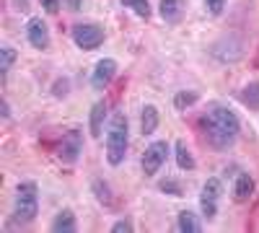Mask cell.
<instances>
[{
	"label": "cell",
	"instance_id": "obj_27",
	"mask_svg": "<svg viewBox=\"0 0 259 233\" xmlns=\"http://www.w3.org/2000/svg\"><path fill=\"white\" fill-rule=\"evenodd\" d=\"M11 3H13V8L21 11V13H29V8H31V0H11Z\"/></svg>",
	"mask_w": 259,
	"mask_h": 233
},
{
	"label": "cell",
	"instance_id": "obj_20",
	"mask_svg": "<svg viewBox=\"0 0 259 233\" xmlns=\"http://www.w3.org/2000/svg\"><path fill=\"white\" fill-rule=\"evenodd\" d=\"M241 99H244V104L249 109H259V80L249 83V86L244 88V94H241Z\"/></svg>",
	"mask_w": 259,
	"mask_h": 233
},
{
	"label": "cell",
	"instance_id": "obj_28",
	"mask_svg": "<svg viewBox=\"0 0 259 233\" xmlns=\"http://www.w3.org/2000/svg\"><path fill=\"white\" fill-rule=\"evenodd\" d=\"M65 6H68L70 11H80V6H83V0H62Z\"/></svg>",
	"mask_w": 259,
	"mask_h": 233
},
{
	"label": "cell",
	"instance_id": "obj_3",
	"mask_svg": "<svg viewBox=\"0 0 259 233\" xmlns=\"http://www.w3.org/2000/svg\"><path fill=\"white\" fill-rule=\"evenodd\" d=\"M39 215V187L36 181H21L13 197V218L18 223H31Z\"/></svg>",
	"mask_w": 259,
	"mask_h": 233
},
{
	"label": "cell",
	"instance_id": "obj_18",
	"mask_svg": "<svg viewBox=\"0 0 259 233\" xmlns=\"http://www.w3.org/2000/svg\"><path fill=\"white\" fill-rule=\"evenodd\" d=\"M91 189H94V197L101 202V205H112V189L104 179H94L91 181Z\"/></svg>",
	"mask_w": 259,
	"mask_h": 233
},
{
	"label": "cell",
	"instance_id": "obj_1",
	"mask_svg": "<svg viewBox=\"0 0 259 233\" xmlns=\"http://www.w3.org/2000/svg\"><path fill=\"white\" fill-rule=\"evenodd\" d=\"M197 127H200L202 137L207 140V145L215 148V151H228V148H233L236 140H239V132H241L239 114L231 107H226V104H210L202 112Z\"/></svg>",
	"mask_w": 259,
	"mask_h": 233
},
{
	"label": "cell",
	"instance_id": "obj_7",
	"mask_svg": "<svg viewBox=\"0 0 259 233\" xmlns=\"http://www.w3.org/2000/svg\"><path fill=\"white\" fill-rule=\"evenodd\" d=\"M83 153V132L80 130H70L65 132L60 145H57V158L65 163V166H73Z\"/></svg>",
	"mask_w": 259,
	"mask_h": 233
},
{
	"label": "cell",
	"instance_id": "obj_21",
	"mask_svg": "<svg viewBox=\"0 0 259 233\" xmlns=\"http://www.w3.org/2000/svg\"><path fill=\"white\" fill-rule=\"evenodd\" d=\"M200 96H197V91H179L177 96H174V107H177V112H184L187 107H192L194 101H197Z\"/></svg>",
	"mask_w": 259,
	"mask_h": 233
},
{
	"label": "cell",
	"instance_id": "obj_12",
	"mask_svg": "<svg viewBox=\"0 0 259 233\" xmlns=\"http://www.w3.org/2000/svg\"><path fill=\"white\" fill-rule=\"evenodd\" d=\"M52 230L55 233H75L78 230V220H75V213L73 210H60V213L55 215V220H52Z\"/></svg>",
	"mask_w": 259,
	"mask_h": 233
},
{
	"label": "cell",
	"instance_id": "obj_15",
	"mask_svg": "<svg viewBox=\"0 0 259 233\" xmlns=\"http://www.w3.org/2000/svg\"><path fill=\"white\" fill-rule=\"evenodd\" d=\"M174 156H177V166L182 168V171H194V166H197V161H194L189 145L184 140H177L174 145Z\"/></svg>",
	"mask_w": 259,
	"mask_h": 233
},
{
	"label": "cell",
	"instance_id": "obj_10",
	"mask_svg": "<svg viewBox=\"0 0 259 233\" xmlns=\"http://www.w3.org/2000/svg\"><path fill=\"white\" fill-rule=\"evenodd\" d=\"M106 117H109V104L106 101H96L91 107V114H89V130H91V137H101L104 132V124H106Z\"/></svg>",
	"mask_w": 259,
	"mask_h": 233
},
{
	"label": "cell",
	"instance_id": "obj_24",
	"mask_svg": "<svg viewBox=\"0 0 259 233\" xmlns=\"http://www.w3.org/2000/svg\"><path fill=\"white\" fill-rule=\"evenodd\" d=\"M205 8L210 16H221L223 8H226V0H205Z\"/></svg>",
	"mask_w": 259,
	"mask_h": 233
},
{
	"label": "cell",
	"instance_id": "obj_2",
	"mask_svg": "<svg viewBox=\"0 0 259 233\" xmlns=\"http://www.w3.org/2000/svg\"><path fill=\"white\" fill-rule=\"evenodd\" d=\"M130 148V122L124 112H114L106 127V161L109 166H122Z\"/></svg>",
	"mask_w": 259,
	"mask_h": 233
},
{
	"label": "cell",
	"instance_id": "obj_14",
	"mask_svg": "<svg viewBox=\"0 0 259 233\" xmlns=\"http://www.w3.org/2000/svg\"><path fill=\"white\" fill-rule=\"evenodd\" d=\"M182 11H184V0H161L158 3V13L166 24H177L182 18Z\"/></svg>",
	"mask_w": 259,
	"mask_h": 233
},
{
	"label": "cell",
	"instance_id": "obj_9",
	"mask_svg": "<svg viewBox=\"0 0 259 233\" xmlns=\"http://www.w3.org/2000/svg\"><path fill=\"white\" fill-rule=\"evenodd\" d=\"M26 39H29V44H31L34 50H41V52H45V50L50 47V41H52L50 26H47L39 16H31V18L26 21Z\"/></svg>",
	"mask_w": 259,
	"mask_h": 233
},
{
	"label": "cell",
	"instance_id": "obj_4",
	"mask_svg": "<svg viewBox=\"0 0 259 233\" xmlns=\"http://www.w3.org/2000/svg\"><path fill=\"white\" fill-rule=\"evenodd\" d=\"M104 26L94 24V21H89V24H78L73 26V41H75V47L83 50V52H91V50H99L104 44Z\"/></svg>",
	"mask_w": 259,
	"mask_h": 233
},
{
	"label": "cell",
	"instance_id": "obj_19",
	"mask_svg": "<svg viewBox=\"0 0 259 233\" xmlns=\"http://www.w3.org/2000/svg\"><path fill=\"white\" fill-rule=\"evenodd\" d=\"M122 6L130 8L138 18H150V3L148 0H122Z\"/></svg>",
	"mask_w": 259,
	"mask_h": 233
},
{
	"label": "cell",
	"instance_id": "obj_16",
	"mask_svg": "<svg viewBox=\"0 0 259 233\" xmlns=\"http://www.w3.org/2000/svg\"><path fill=\"white\" fill-rule=\"evenodd\" d=\"M177 228L182 233H200L202 230V223H200V218L194 215L192 210H182L179 218H177Z\"/></svg>",
	"mask_w": 259,
	"mask_h": 233
},
{
	"label": "cell",
	"instance_id": "obj_23",
	"mask_svg": "<svg viewBox=\"0 0 259 233\" xmlns=\"http://www.w3.org/2000/svg\"><path fill=\"white\" fill-rule=\"evenodd\" d=\"M68 94H70V80L68 78H57L55 86H52V96L55 99H65Z\"/></svg>",
	"mask_w": 259,
	"mask_h": 233
},
{
	"label": "cell",
	"instance_id": "obj_25",
	"mask_svg": "<svg viewBox=\"0 0 259 233\" xmlns=\"http://www.w3.org/2000/svg\"><path fill=\"white\" fill-rule=\"evenodd\" d=\"M130 230H135V225H133V220H130V218H122V220H117L112 225V233H130Z\"/></svg>",
	"mask_w": 259,
	"mask_h": 233
},
{
	"label": "cell",
	"instance_id": "obj_13",
	"mask_svg": "<svg viewBox=\"0 0 259 233\" xmlns=\"http://www.w3.org/2000/svg\"><path fill=\"white\" fill-rule=\"evenodd\" d=\"M251 195H254V179H251V174L239 171V176H236V184H233V197H236V202H246Z\"/></svg>",
	"mask_w": 259,
	"mask_h": 233
},
{
	"label": "cell",
	"instance_id": "obj_17",
	"mask_svg": "<svg viewBox=\"0 0 259 233\" xmlns=\"http://www.w3.org/2000/svg\"><path fill=\"white\" fill-rule=\"evenodd\" d=\"M13 62H16V50L11 44H3V47H0V75H3V80L8 78Z\"/></svg>",
	"mask_w": 259,
	"mask_h": 233
},
{
	"label": "cell",
	"instance_id": "obj_26",
	"mask_svg": "<svg viewBox=\"0 0 259 233\" xmlns=\"http://www.w3.org/2000/svg\"><path fill=\"white\" fill-rule=\"evenodd\" d=\"M39 3H41V8H45L47 13H57L60 6H62V0H39Z\"/></svg>",
	"mask_w": 259,
	"mask_h": 233
},
{
	"label": "cell",
	"instance_id": "obj_8",
	"mask_svg": "<svg viewBox=\"0 0 259 233\" xmlns=\"http://www.w3.org/2000/svg\"><path fill=\"white\" fill-rule=\"evenodd\" d=\"M117 70H119L117 60H112V57L99 60L96 65H94V73H91V88H94V91L109 88V83L117 78Z\"/></svg>",
	"mask_w": 259,
	"mask_h": 233
},
{
	"label": "cell",
	"instance_id": "obj_29",
	"mask_svg": "<svg viewBox=\"0 0 259 233\" xmlns=\"http://www.w3.org/2000/svg\"><path fill=\"white\" fill-rule=\"evenodd\" d=\"M8 117H11V104L3 101V119H8Z\"/></svg>",
	"mask_w": 259,
	"mask_h": 233
},
{
	"label": "cell",
	"instance_id": "obj_11",
	"mask_svg": "<svg viewBox=\"0 0 259 233\" xmlns=\"http://www.w3.org/2000/svg\"><path fill=\"white\" fill-rule=\"evenodd\" d=\"M158 122H161L158 107L156 104H145V107L140 109V132L143 135H153L158 130Z\"/></svg>",
	"mask_w": 259,
	"mask_h": 233
},
{
	"label": "cell",
	"instance_id": "obj_5",
	"mask_svg": "<svg viewBox=\"0 0 259 233\" xmlns=\"http://www.w3.org/2000/svg\"><path fill=\"white\" fill-rule=\"evenodd\" d=\"M168 153H171V145H168L166 140H156V143H150V145L145 148L143 158H140L143 174H145V176H156V174L161 171V166L166 163Z\"/></svg>",
	"mask_w": 259,
	"mask_h": 233
},
{
	"label": "cell",
	"instance_id": "obj_6",
	"mask_svg": "<svg viewBox=\"0 0 259 233\" xmlns=\"http://www.w3.org/2000/svg\"><path fill=\"white\" fill-rule=\"evenodd\" d=\"M221 195H223V184H221V179L210 176V179L202 184V189H200V210H202V218L212 220L215 215H218Z\"/></svg>",
	"mask_w": 259,
	"mask_h": 233
},
{
	"label": "cell",
	"instance_id": "obj_22",
	"mask_svg": "<svg viewBox=\"0 0 259 233\" xmlns=\"http://www.w3.org/2000/svg\"><path fill=\"white\" fill-rule=\"evenodd\" d=\"M158 189H161V192H166V195H171V197H184V189H182V184L177 179H163L158 184Z\"/></svg>",
	"mask_w": 259,
	"mask_h": 233
}]
</instances>
